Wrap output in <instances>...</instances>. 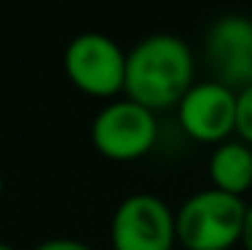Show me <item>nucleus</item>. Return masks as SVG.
<instances>
[{"label": "nucleus", "mask_w": 252, "mask_h": 250, "mask_svg": "<svg viewBox=\"0 0 252 250\" xmlns=\"http://www.w3.org/2000/svg\"><path fill=\"white\" fill-rule=\"evenodd\" d=\"M247 205L242 196L218 188L199 191L180 205L175 213L177 242L185 250H231L242 240Z\"/></svg>", "instance_id": "nucleus-2"}, {"label": "nucleus", "mask_w": 252, "mask_h": 250, "mask_svg": "<svg viewBox=\"0 0 252 250\" xmlns=\"http://www.w3.org/2000/svg\"><path fill=\"white\" fill-rule=\"evenodd\" d=\"M204 59L212 70V81L231 92L252 86V19L225 14L215 19L204 35Z\"/></svg>", "instance_id": "nucleus-6"}, {"label": "nucleus", "mask_w": 252, "mask_h": 250, "mask_svg": "<svg viewBox=\"0 0 252 250\" xmlns=\"http://www.w3.org/2000/svg\"><path fill=\"white\" fill-rule=\"evenodd\" d=\"M193 51L183 38L169 33H153L126 51L124 92L129 100L148 110L177 108V103L193 86Z\"/></svg>", "instance_id": "nucleus-1"}, {"label": "nucleus", "mask_w": 252, "mask_h": 250, "mask_svg": "<svg viewBox=\"0 0 252 250\" xmlns=\"http://www.w3.org/2000/svg\"><path fill=\"white\" fill-rule=\"evenodd\" d=\"M0 250H16L14 245H8V242H0Z\"/></svg>", "instance_id": "nucleus-12"}, {"label": "nucleus", "mask_w": 252, "mask_h": 250, "mask_svg": "<svg viewBox=\"0 0 252 250\" xmlns=\"http://www.w3.org/2000/svg\"><path fill=\"white\" fill-rule=\"evenodd\" d=\"M64 73L92 97H116L126 81V51L102 33H81L64 49Z\"/></svg>", "instance_id": "nucleus-4"}, {"label": "nucleus", "mask_w": 252, "mask_h": 250, "mask_svg": "<svg viewBox=\"0 0 252 250\" xmlns=\"http://www.w3.org/2000/svg\"><path fill=\"white\" fill-rule=\"evenodd\" d=\"M244 250H252V205H247V213H244V226H242V240Z\"/></svg>", "instance_id": "nucleus-11"}, {"label": "nucleus", "mask_w": 252, "mask_h": 250, "mask_svg": "<svg viewBox=\"0 0 252 250\" xmlns=\"http://www.w3.org/2000/svg\"><path fill=\"white\" fill-rule=\"evenodd\" d=\"M0 196H3V178H0Z\"/></svg>", "instance_id": "nucleus-13"}, {"label": "nucleus", "mask_w": 252, "mask_h": 250, "mask_svg": "<svg viewBox=\"0 0 252 250\" xmlns=\"http://www.w3.org/2000/svg\"><path fill=\"white\" fill-rule=\"evenodd\" d=\"M177 118L188 138L220 145L236 132V92L218 81L193 83L177 103Z\"/></svg>", "instance_id": "nucleus-7"}, {"label": "nucleus", "mask_w": 252, "mask_h": 250, "mask_svg": "<svg viewBox=\"0 0 252 250\" xmlns=\"http://www.w3.org/2000/svg\"><path fill=\"white\" fill-rule=\"evenodd\" d=\"M158 140L156 113L134 100H113L92 121V143L105 159L134 162L142 159Z\"/></svg>", "instance_id": "nucleus-3"}, {"label": "nucleus", "mask_w": 252, "mask_h": 250, "mask_svg": "<svg viewBox=\"0 0 252 250\" xmlns=\"http://www.w3.org/2000/svg\"><path fill=\"white\" fill-rule=\"evenodd\" d=\"M212 188L242 196L252 188V148L242 140H225L215 145L209 159Z\"/></svg>", "instance_id": "nucleus-8"}, {"label": "nucleus", "mask_w": 252, "mask_h": 250, "mask_svg": "<svg viewBox=\"0 0 252 250\" xmlns=\"http://www.w3.org/2000/svg\"><path fill=\"white\" fill-rule=\"evenodd\" d=\"M113 250H172L177 242L175 213L156 194H131L110 221Z\"/></svg>", "instance_id": "nucleus-5"}, {"label": "nucleus", "mask_w": 252, "mask_h": 250, "mask_svg": "<svg viewBox=\"0 0 252 250\" xmlns=\"http://www.w3.org/2000/svg\"><path fill=\"white\" fill-rule=\"evenodd\" d=\"M35 250H94V248L86 245V242H81V240H67V237H59V240L40 242Z\"/></svg>", "instance_id": "nucleus-10"}, {"label": "nucleus", "mask_w": 252, "mask_h": 250, "mask_svg": "<svg viewBox=\"0 0 252 250\" xmlns=\"http://www.w3.org/2000/svg\"><path fill=\"white\" fill-rule=\"evenodd\" d=\"M233 135L252 148V86L236 94V132Z\"/></svg>", "instance_id": "nucleus-9"}]
</instances>
